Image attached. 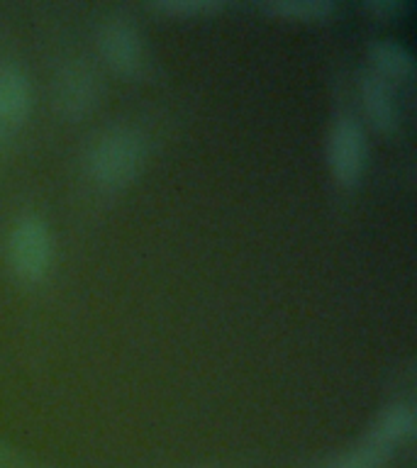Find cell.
I'll use <instances>...</instances> for the list:
<instances>
[{"label":"cell","instance_id":"cell-3","mask_svg":"<svg viewBox=\"0 0 417 468\" xmlns=\"http://www.w3.org/2000/svg\"><path fill=\"white\" fill-rule=\"evenodd\" d=\"M327 168L339 188H357L369 166V139L354 115H339L327 132Z\"/></svg>","mask_w":417,"mask_h":468},{"label":"cell","instance_id":"cell-11","mask_svg":"<svg viewBox=\"0 0 417 468\" xmlns=\"http://www.w3.org/2000/svg\"><path fill=\"white\" fill-rule=\"evenodd\" d=\"M390 459H393L390 449L373 444L369 439H361L357 446L335 453V456L315 463L313 468H386Z\"/></svg>","mask_w":417,"mask_h":468},{"label":"cell","instance_id":"cell-1","mask_svg":"<svg viewBox=\"0 0 417 468\" xmlns=\"http://www.w3.org/2000/svg\"><path fill=\"white\" fill-rule=\"evenodd\" d=\"M149 156L144 132L132 124H112L88 144L83 171L101 190H123L137 181Z\"/></svg>","mask_w":417,"mask_h":468},{"label":"cell","instance_id":"cell-8","mask_svg":"<svg viewBox=\"0 0 417 468\" xmlns=\"http://www.w3.org/2000/svg\"><path fill=\"white\" fill-rule=\"evenodd\" d=\"M32 105L35 93L27 73L15 64L0 66V122L22 124L32 112Z\"/></svg>","mask_w":417,"mask_h":468},{"label":"cell","instance_id":"cell-7","mask_svg":"<svg viewBox=\"0 0 417 468\" xmlns=\"http://www.w3.org/2000/svg\"><path fill=\"white\" fill-rule=\"evenodd\" d=\"M417 434V412L408 402H393L376 415L364 439L395 452Z\"/></svg>","mask_w":417,"mask_h":468},{"label":"cell","instance_id":"cell-4","mask_svg":"<svg viewBox=\"0 0 417 468\" xmlns=\"http://www.w3.org/2000/svg\"><path fill=\"white\" fill-rule=\"evenodd\" d=\"M98 54L120 79L137 80L146 73V49L134 22L124 15H108L95 35Z\"/></svg>","mask_w":417,"mask_h":468},{"label":"cell","instance_id":"cell-13","mask_svg":"<svg viewBox=\"0 0 417 468\" xmlns=\"http://www.w3.org/2000/svg\"><path fill=\"white\" fill-rule=\"evenodd\" d=\"M364 10L379 20H401L408 15L410 5L402 0H369V3H364Z\"/></svg>","mask_w":417,"mask_h":468},{"label":"cell","instance_id":"cell-5","mask_svg":"<svg viewBox=\"0 0 417 468\" xmlns=\"http://www.w3.org/2000/svg\"><path fill=\"white\" fill-rule=\"evenodd\" d=\"M101 79L91 64L71 58L54 76V110L61 120L79 122L101 102Z\"/></svg>","mask_w":417,"mask_h":468},{"label":"cell","instance_id":"cell-12","mask_svg":"<svg viewBox=\"0 0 417 468\" xmlns=\"http://www.w3.org/2000/svg\"><path fill=\"white\" fill-rule=\"evenodd\" d=\"M149 7L154 13L168 15L176 20H188V17L219 13V10H225V3H219V0H156Z\"/></svg>","mask_w":417,"mask_h":468},{"label":"cell","instance_id":"cell-6","mask_svg":"<svg viewBox=\"0 0 417 468\" xmlns=\"http://www.w3.org/2000/svg\"><path fill=\"white\" fill-rule=\"evenodd\" d=\"M358 101L364 117L373 130L383 137H393L401 130V108L395 102L393 86L383 80L379 73L364 71L358 79Z\"/></svg>","mask_w":417,"mask_h":468},{"label":"cell","instance_id":"cell-9","mask_svg":"<svg viewBox=\"0 0 417 468\" xmlns=\"http://www.w3.org/2000/svg\"><path fill=\"white\" fill-rule=\"evenodd\" d=\"M369 71L379 73L380 79L393 83H412L417 76L415 57L408 47L393 39H376L369 44Z\"/></svg>","mask_w":417,"mask_h":468},{"label":"cell","instance_id":"cell-10","mask_svg":"<svg viewBox=\"0 0 417 468\" xmlns=\"http://www.w3.org/2000/svg\"><path fill=\"white\" fill-rule=\"evenodd\" d=\"M256 7L281 20L325 22L335 15L337 3L332 0H271V3H259Z\"/></svg>","mask_w":417,"mask_h":468},{"label":"cell","instance_id":"cell-2","mask_svg":"<svg viewBox=\"0 0 417 468\" xmlns=\"http://www.w3.org/2000/svg\"><path fill=\"white\" fill-rule=\"evenodd\" d=\"M5 261L17 281L42 283L54 263V234L39 215H22L7 232Z\"/></svg>","mask_w":417,"mask_h":468}]
</instances>
